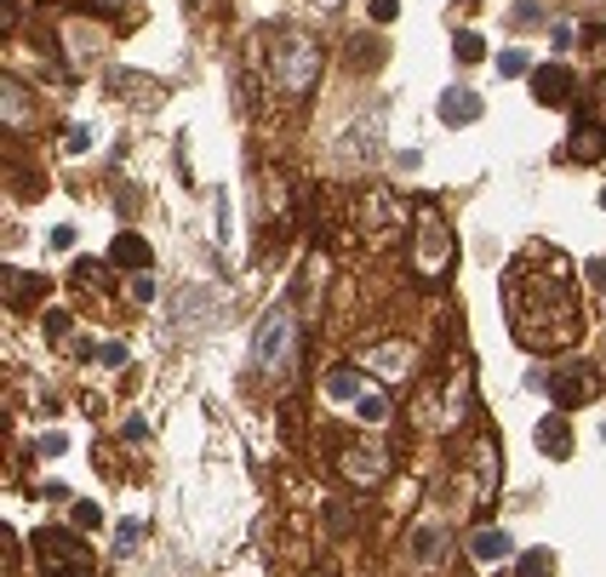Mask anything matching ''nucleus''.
<instances>
[{
	"label": "nucleus",
	"mask_w": 606,
	"mask_h": 577,
	"mask_svg": "<svg viewBox=\"0 0 606 577\" xmlns=\"http://www.w3.org/2000/svg\"><path fill=\"white\" fill-rule=\"evenodd\" d=\"M75 526L97 532V526H104V508H97V503H75Z\"/></svg>",
	"instance_id": "b1692460"
},
{
	"label": "nucleus",
	"mask_w": 606,
	"mask_h": 577,
	"mask_svg": "<svg viewBox=\"0 0 606 577\" xmlns=\"http://www.w3.org/2000/svg\"><path fill=\"white\" fill-rule=\"evenodd\" d=\"M595 395H600V371L584 366V360H578V366H561L555 378H550V400L561 406V412H572V406H589Z\"/></svg>",
	"instance_id": "6e6552de"
},
{
	"label": "nucleus",
	"mask_w": 606,
	"mask_h": 577,
	"mask_svg": "<svg viewBox=\"0 0 606 577\" xmlns=\"http://www.w3.org/2000/svg\"><path fill=\"white\" fill-rule=\"evenodd\" d=\"M35 571L41 577H97L86 543L70 532H35Z\"/></svg>",
	"instance_id": "423d86ee"
},
{
	"label": "nucleus",
	"mask_w": 606,
	"mask_h": 577,
	"mask_svg": "<svg viewBox=\"0 0 606 577\" xmlns=\"http://www.w3.org/2000/svg\"><path fill=\"white\" fill-rule=\"evenodd\" d=\"M109 263H121V269H149V241H144V234H115Z\"/></svg>",
	"instance_id": "f3484780"
},
{
	"label": "nucleus",
	"mask_w": 606,
	"mask_h": 577,
	"mask_svg": "<svg viewBox=\"0 0 606 577\" xmlns=\"http://www.w3.org/2000/svg\"><path fill=\"white\" fill-rule=\"evenodd\" d=\"M344 7V0H315V12H338Z\"/></svg>",
	"instance_id": "72a5a7b5"
},
{
	"label": "nucleus",
	"mask_w": 606,
	"mask_h": 577,
	"mask_svg": "<svg viewBox=\"0 0 606 577\" xmlns=\"http://www.w3.org/2000/svg\"><path fill=\"white\" fill-rule=\"evenodd\" d=\"M366 395V371L361 366H338V371H332V378H326V400H338V406H355Z\"/></svg>",
	"instance_id": "2eb2a0df"
},
{
	"label": "nucleus",
	"mask_w": 606,
	"mask_h": 577,
	"mask_svg": "<svg viewBox=\"0 0 606 577\" xmlns=\"http://www.w3.org/2000/svg\"><path fill=\"white\" fill-rule=\"evenodd\" d=\"M498 75H510V81L526 75V52H515V46H510V52H498Z\"/></svg>",
	"instance_id": "5701e85b"
},
{
	"label": "nucleus",
	"mask_w": 606,
	"mask_h": 577,
	"mask_svg": "<svg viewBox=\"0 0 606 577\" xmlns=\"http://www.w3.org/2000/svg\"><path fill=\"white\" fill-rule=\"evenodd\" d=\"M355 412H361V423H384V418H389V400H384V395H361Z\"/></svg>",
	"instance_id": "4be33fe9"
},
{
	"label": "nucleus",
	"mask_w": 606,
	"mask_h": 577,
	"mask_svg": "<svg viewBox=\"0 0 606 577\" xmlns=\"http://www.w3.org/2000/svg\"><path fill=\"white\" fill-rule=\"evenodd\" d=\"M452 52H458L463 63H481V57H487V41L476 35V29H458V41H452Z\"/></svg>",
	"instance_id": "aec40b11"
},
{
	"label": "nucleus",
	"mask_w": 606,
	"mask_h": 577,
	"mask_svg": "<svg viewBox=\"0 0 606 577\" xmlns=\"http://www.w3.org/2000/svg\"><path fill=\"white\" fill-rule=\"evenodd\" d=\"M292 355H297V321L286 303H275L263 321H258V337H252V360L258 371H269V378H281V371H292Z\"/></svg>",
	"instance_id": "20e7f679"
},
{
	"label": "nucleus",
	"mask_w": 606,
	"mask_h": 577,
	"mask_svg": "<svg viewBox=\"0 0 606 577\" xmlns=\"http://www.w3.org/2000/svg\"><path fill=\"white\" fill-rule=\"evenodd\" d=\"M58 7H97V12H121V0H58Z\"/></svg>",
	"instance_id": "cd10ccee"
},
{
	"label": "nucleus",
	"mask_w": 606,
	"mask_h": 577,
	"mask_svg": "<svg viewBox=\"0 0 606 577\" xmlns=\"http://www.w3.org/2000/svg\"><path fill=\"white\" fill-rule=\"evenodd\" d=\"M537 452H544V458H572V429H566V418L555 412V418H544V423H537Z\"/></svg>",
	"instance_id": "dca6fc26"
},
{
	"label": "nucleus",
	"mask_w": 606,
	"mask_h": 577,
	"mask_svg": "<svg viewBox=\"0 0 606 577\" xmlns=\"http://www.w3.org/2000/svg\"><path fill=\"white\" fill-rule=\"evenodd\" d=\"M452 263H458L452 223H447V212L424 195L418 207H412V269H418V281L435 286V281H447V275H452Z\"/></svg>",
	"instance_id": "f03ea898"
},
{
	"label": "nucleus",
	"mask_w": 606,
	"mask_h": 577,
	"mask_svg": "<svg viewBox=\"0 0 606 577\" xmlns=\"http://www.w3.org/2000/svg\"><path fill=\"white\" fill-rule=\"evenodd\" d=\"M338 474H344L349 486H378L384 474H389V452L373 447V440H355V447L338 452Z\"/></svg>",
	"instance_id": "0eeeda50"
},
{
	"label": "nucleus",
	"mask_w": 606,
	"mask_h": 577,
	"mask_svg": "<svg viewBox=\"0 0 606 577\" xmlns=\"http://www.w3.org/2000/svg\"><path fill=\"white\" fill-rule=\"evenodd\" d=\"M269 70H275V81H281L286 97H303V92L321 81V46L303 35V29H281L275 52H269Z\"/></svg>",
	"instance_id": "7ed1b4c3"
},
{
	"label": "nucleus",
	"mask_w": 606,
	"mask_h": 577,
	"mask_svg": "<svg viewBox=\"0 0 606 577\" xmlns=\"http://www.w3.org/2000/svg\"><path fill=\"white\" fill-rule=\"evenodd\" d=\"M46 332H52V337H63V332H70V315L52 310V315H46Z\"/></svg>",
	"instance_id": "7c9ffc66"
},
{
	"label": "nucleus",
	"mask_w": 606,
	"mask_h": 577,
	"mask_svg": "<svg viewBox=\"0 0 606 577\" xmlns=\"http://www.w3.org/2000/svg\"><path fill=\"white\" fill-rule=\"evenodd\" d=\"M355 229L366 246H395V234L407 229V207L389 195V189H366L355 200Z\"/></svg>",
	"instance_id": "39448f33"
},
{
	"label": "nucleus",
	"mask_w": 606,
	"mask_h": 577,
	"mask_svg": "<svg viewBox=\"0 0 606 577\" xmlns=\"http://www.w3.org/2000/svg\"><path fill=\"white\" fill-rule=\"evenodd\" d=\"M532 97L544 109H566L572 104V70H566V63H544V70L532 75Z\"/></svg>",
	"instance_id": "9d476101"
},
{
	"label": "nucleus",
	"mask_w": 606,
	"mask_h": 577,
	"mask_svg": "<svg viewBox=\"0 0 606 577\" xmlns=\"http://www.w3.org/2000/svg\"><path fill=\"white\" fill-rule=\"evenodd\" d=\"M503 310L526 349L561 355L584 337V303L572 281V258L555 246H532L503 269Z\"/></svg>",
	"instance_id": "f257e3e1"
},
{
	"label": "nucleus",
	"mask_w": 606,
	"mask_h": 577,
	"mask_svg": "<svg viewBox=\"0 0 606 577\" xmlns=\"http://www.w3.org/2000/svg\"><path fill=\"white\" fill-rule=\"evenodd\" d=\"M441 120H447V126H476V120H481V97L469 92V86H452V92L441 97Z\"/></svg>",
	"instance_id": "4468645a"
},
{
	"label": "nucleus",
	"mask_w": 606,
	"mask_h": 577,
	"mask_svg": "<svg viewBox=\"0 0 606 577\" xmlns=\"http://www.w3.org/2000/svg\"><path fill=\"white\" fill-rule=\"evenodd\" d=\"M589 286H600V292H606V258H600V263H589Z\"/></svg>",
	"instance_id": "2f4dec72"
},
{
	"label": "nucleus",
	"mask_w": 606,
	"mask_h": 577,
	"mask_svg": "<svg viewBox=\"0 0 606 577\" xmlns=\"http://www.w3.org/2000/svg\"><path fill=\"white\" fill-rule=\"evenodd\" d=\"M566 155L584 160V166H600L606 160V120H578V126H572Z\"/></svg>",
	"instance_id": "f8f14e48"
},
{
	"label": "nucleus",
	"mask_w": 606,
	"mask_h": 577,
	"mask_svg": "<svg viewBox=\"0 0 606 577\" xmlns=\"http://www.w3.org/2000/svg\"><path fill=\"white\" fill-rule=\"evenodd\" d=\"M498 481H503V458H498V447H492V434H476V503L487 508L492 503V492H498Z\"/></svg>",
	"instance_id": "9b49d317"
},
{
	"label": "nucleus",
	"mask_w": 606,
	"mask_h": 577,
	"mask_svg": "<svg viewBox=\"0 0 606 577\" xmlns=\"http://www.w3.org/2000/svg\"><path fill=\"white\" fill-rule=\"evenodd\" d=\"M600 207H606V189H600Z\"/></svg>",
	"instance_id": "f704fd0d"
},
{
	"label": "nucleus",
	"mask_w": 606,
	"mask_h": 577,
	"mask_svg": "<svg viewBox=\"0 0 606 577\" xmlns=\"http://www.w3.org/2000/svg\"><path fill=\"white\" fill-rule=\"evenodd\" d=\"M595 104H600V115H606V75L595 81Z\"/></svg>",
	"instance_id": "473e14b6"
},
{
	"label": "nucleus",
	"mask_w": 606,
	"mask_h": 577,
	"mask_svg": "<svg viewBox=\"0 0 606 577\" xmlns=\"http://www.w3.org/2000/svg\"><path fill=\"white\" fill-rule=\"evenodd\" d=\"M138 537H144V526H138V521H126V526H121V537H115V543H121V555H126Z\"/></svg>",
	"instance_id": "bb28decb"
},
{
	"label": "nucleus",
	"mask_w": 606,
	"mask_h": 577,
	"mask_svg": "<svg viewBox=\"0 0 606 577\" xmlns=\"http://www.w3.org/2000/svg\"><path fill=\"white\" fill-rule=\"evenodd\" d=\"M373 23H395V0H373Z\"/></svg>",
	"instance_id": "c756f323"
},
{
	"label": "nucleus",
	"mask_w": 606,
	"mask_h": 577,
	"mask_svg": "<svg viewBox=\"0 0 606 577\" xmlns=\"http://www.w3.org/2000/svg\"><path fill=\"white\" fill-rule=\"evenodd\" d=\"M469 555H476V566H481V571H492V566H503V560L515 555V543H510V532L481 526L476 537H469Z\"/></svg>",
	"instance_id": "ddd939ff"
},
{
	"label": "nucleus",
	"mask_w": 606,
	"mask_h": 577,
	"mask_svg": "<svg viewBox=\"0 0 606 577\" xmlns=\"http://www.w3.org/2000/svg\"><path fill=\"white\" fill-rule=\"evenodd\" d=\"M126 292H132V303H149V297H155V281H149V269H138V275H132V286H126Z\"/></svg>",
	"instance_id": "393cba45"
},
{
	"label": "nucleus",
	"mask_w": 606,
	"mask_h": 577,
	"mask_svg": "<svg viewBox=\"0 0 606 577\" xmlns=\"http://www.w3.org/2000/svg\"><path fill=\"white\" fill-rule=\"evenodd\" d=\"M0 92H7V120H12V126H23V120H29V97H23V86L7 75V86H0Z\"/></svg>",
	"instance_id": "6ab92c4d"
},
{
	"label": "nucleus",
	"mask_w": 606,
	"mask_h": 577,
	"mask_svg": "<svg viewBox=\"0 0 606 577\" xmlns=\"http://www.w3.org/2000/svg\"><path fill=\"white\" fill-rule=\"evenodd\" d=\"M75 286H104V263H75Z\"/></svg>",
	"instance_id": "a878e982"
},
{
	"label": "nucleus",
	"mask_w": 606,
	"mask_h": 577,
	"mask_svg": "<svg viewBox=\"0 0 606 577\" xmlns=\"http://www.w3.org/2000/svg\"><path fill=\"white\" fill-rule=\"evenodd\" d=\"M515 577H555V555H550V549H526Z\"/></svg>",
	"instance_id": "a211bd4d"
},
{
	"label": "nucleus",
	"mask_w": 606,
	"mask_h": 577,
	"mask_svg": "<svg viewBox=\"0 0 606 577\" xmlns=\"http://www.w3.org/2000/svg\"><path fill=\"white\" fill-rule=\"evenodd\" d=\"M97 360H104V366H121V360H126V344H104V349H97Z\"/></svg>",
	"instance_id": "c85d7f7f"
},
{
	"label": "nucleus",
	"mask_w": 606,
	"mask_h": 577,
	"mask_svg": "<svg viewBox=\"0 0 606 577\" xmlns=\"http://www.w3.org/2000/svg\"><path fill=\"white\" fill-rule=\"evenodd\" d=\"M361 371H373V378H384L389 389H400V384H407V371H412V349H407V344L361 349Z\"/></svg>",
	"instance_id": "1a4fd4ad"
},
{
	"label": "nucleus",
	"mask_w": 606,
	"mask_h": 577,
	"mask_svg": "<svg viewBox=\"0 0 606 577\" xmlns=\"http://www.w3.org/2000/svg\"><path fill=\"white\" fill-rule=\"evenodd\" d=\"M435 549H441V526H418L412 532V555L418 560H435Z\"/></svg>",
	"instance_id": "412c9836"
}]
</instances>
